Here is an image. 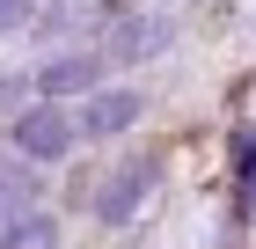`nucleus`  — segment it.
I'll return each instance as SVG.
<instances>
[{
  "instance_id": "obj_1",
  "label": "nucleus",
  "mask_w": 256,
  "mask_h": 249,
  "mask_svg": "<svg viewBox=\"0 0 256 249\" xmlns=\"http://www.w3.org/2000/svg\"><path fill=\"white\" fill-rule=\"evenodd\" d=\"M8 139L22 147V161L30 169H52V161H66V154L80 147V132H74V110L66 103H22L15 117H8Z\"/></svg>"
},
{
  "instance_id": "obj_2",
  "label": "nucleus",
  "mask_w": 256,
  "mask_h": 249,
  "mask_svg": "<svg viewBox=\"0 0 256 249\" xmlns=\"http://www.w3.org/2000/svg\"><path fill=\"white\" fill-rule=\"evenodd\" d=\"M154 183H161V154H124L118 169L96 183V220H102V227L139 220V205L154 198Z\"/></svg>"
},
{
  "instance_id": "obj_3",
  "label": "nucleus",
  "mask_w": 256,
  "mask_h": 249,
  "mask_svg": "<svg viewBox=\"0 0 256 249\" xmlns=\"http://www.w3.org/2000/svg\"><path fill=\"white\" fill-rule=\"evenodd\" d=\"M139 110H146L139 88H88L80 110H74V132H80V139H118V132L139 125Z\"/></svg>"
},
{
  "instance_id": "obj_4",
  "label": "nucleus",
  "mask_w": 256,
  "mask_h": 249,
  "mask_svg": "<svg viewBox=\"0 0 256 249\" xmlns=\"http://www.w3.org/2000/svg\"><path fill=\"white\" fill-rule=\"evenodd\" d=\"M30 88H37L44 103H66V96H88V88H102V52H59V59H44Z\"/></svg>"
},
{
  "instance_id": "obj_5",
  "label": "nucleus",
  "mask_w": 256,
  "mask_h": 249,
  "mask_svg": "<svg viewBox=\"0 0 256 249\" xmlns=\"http://www.w3.org/2000/svg\"><path fill=\"white\" fill-rule=\"evenodd\" d=\"M168 52V22L161 15H118L102 37V66H139V59Z\"/></svg>"
},
{
  "instance_id": "obj_6",
  "label": "nucleus",
  "mask_w": 256,
  "mask_h": 249,
  "mask_svg": "<svg viewBox=\"0 0 256 249\" xmlns=\"http://www.w3.org/2000/svg\"><path fill=\"white\" fill-rule=\"evenodd\" d=\"M0 249H59V220L30 198V205H15L0 220Z\"/></svg>"
},
{
  "instance_id": "obj_7",
  "label": "nucleus",
  "mask_w": 256,
  "mask_h": 249,
  "mask_svg": "<svg viewBox=\"0 0 256 249\" xmlns=\"http://www.w3.org/2000/svg\"><path fill=\"white\" fill-rule=\"evenodd\" d=\"M37 22L52 37H80V30H102L110 22V0H37Z\"/></svg>"
},
{
  "instance_id": "obj_8",
  "label": "nucleus",
  "mask_w": 256,
  "mask_h": 249,
  "mask_svg": "<svg viewBox=\"0 0 256 249\" xmlns=\"http://www.w3.org/2000/svg\"><path fill=\"white\" fill-rule=\"evenodd\" d=\"M30 198H37V169H30L22 154H0V220L15 205H30Z\"/></svg>"
},
{
  "instance_id": "obj_9",
  "label": "nucleus",
  "mask_w": 256,
  "mask_h": 249,
  "mask_svg": "<svg viewBox=\"0 0 256 249\" xmlns=\"http://www.w3.org/2000/svg\"><path fill=\"white\" fill-rule=\"evenodd\" d=\"M37 22V0H0V37H22Z\"/></svg>"
},
{
  "instance_id": "obj_10",
  "label": "nucleus",
  "mask_w": 256,
  "mask_h": 249,
  "mask_svg": "<svg viewBox=\"0 0 256 249\" xmlns=\"http://www.w3.org/2000/svg\"><path fill=\"white\" fill-rule=\"evenodd\" d=\"M22 88H30L22 74H8V81H0V110H22Z\"/></svg>"
},
{
  "instance_id": "obj_11",
  "label": "nucleus",
  "mask_w": 256,
  "mask_h": 249,
  "mask_svg": "<svg viewBox=\"0 0 256 249\" xmlns=\"http://www.w3.org/2000/svg\"><path fill=\"white\" fill-rule=\"evenodd\" d=\"M242 198H249V212H256V161H249V183H242Z\"/></svg>"
}]
</instances>
